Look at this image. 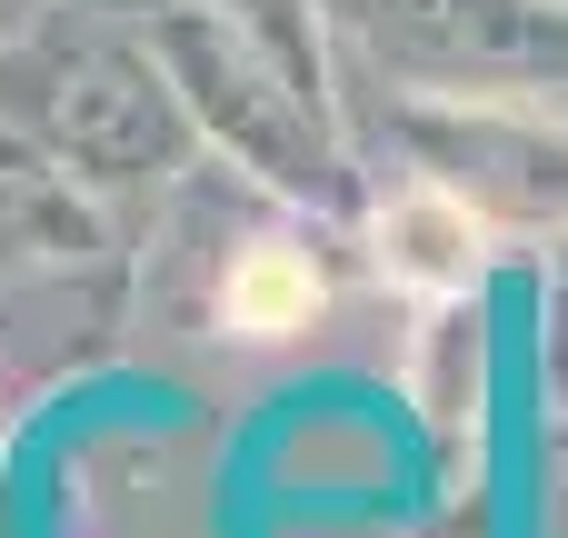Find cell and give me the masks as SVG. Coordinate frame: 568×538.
Instances as JSON below:
<instances>
[{
    "mask_svg": "<svg viewBox=\"0 0 568 538\" xmlns=\"http://www.w3.org/2000/svg\"><path fill=\"white\" fill-rule=\"evenodd\" d=\"M220 309H230V329H250V339H290V329H310V309H320V270H310L300 250H250V260L230 270V290H220Z\"/></svg>",
    "mask_w": 568,
    "mask_h": 538,
    "instance_id": "cell-1",
    "label": "cell"
}]
</instances>
